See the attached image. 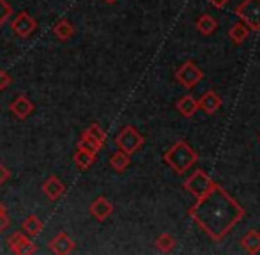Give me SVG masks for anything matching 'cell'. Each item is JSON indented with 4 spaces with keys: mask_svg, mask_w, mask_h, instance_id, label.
<instances>
[{
    "mask_svg": "<svg viewBox=\"0 0 260 255\" xmlns=\"http://www.w3.org/2000/svg\"><path fill=\"white\" fill-rule=\"evenodd\" d=\"M195 27H197V30H199L200 34L211 36L212 32L216 30V27H218V21H216V18L211 16V14H202V16L197 20Z\"/></svg>",
    "mask_w": 260,
    "mask_h": 255,
    "instance_id": "20",
    "label": "cell"
},
{
    "mask_svg": "<svg viewBox=\"0 0 260 255\" xmlns=\"http://www.w3.org/2000/svg\"><path fill=\"white\" fill-rule=\"evenodd\" d=\"M202 78H204L202 69L193 62V60H186V62L175 71V80H177L182 87H186V89L195 87Z\"/></svg>",
    "mask_w": 260,
    "mask_h": 255,
    "instance_id": "5",
    "label": "cell"
},
{
    "mask_svg": "<svg viewBox=\"0 0 260 255\" xmlns=\"http://www.w3.org/2000/svg\"><path fill=\"white\" fill-rule=\"evenodd\" d=\"M73 160H75V163H76V167H78V169L87 170V169H90L94 163H96L98 158H96V152L76 145V151H75V154H73Z\"/></svg>",
    "mask_w": 260,
    "mask_h": 255,
    "instance_id": "14",
    "label": "cell"
},
{
    "mask_svg": "<svg viewBox=\"0 0 260 255\" xmlns=\"http://www.w3.org/2000/svg\"><path fill=\"white\" fill-rule=\"evenodd\" d=\"M11 177V172H9V169H7L6 165H4L2 162H0V186H2L4 183H6L7 179Z\"/></svg>",
    "mask_w": 260,
    "mask_h": 255,
    "instance_id": "28",
    "label": "cell"
},
{
    "mask_svg": "<svg viewBox=\"0 0 260 255\" xmlns=\"http://www.w3.org/2000/svg\"><path fill=\"white\" fill-rule=\"evenodd\" d=\"M76 145H80V147H85V149H89V151H92V152H96L98 154V151H101V145H98L96 142L92 140V138H89L85 133H82V137H80V140H78V144Z\"/></svg>",
    "mask_w": 260,
    "mask_h": 255,
    "instance_id": "24",
    "label": "cell"
},
{
    "mask_svg": "<svg viewBox=\"0 0 260 255\" xmlns=\"http://www.w3.org/2000/svg\"><path fill=\"white\" fill-rule=\"evenodd\" d=\"M7 245H9L11 252L16 255H32L38 252V245L25 232H13L7 238Z\"/></svg>",
    "mask_w": 260,
    "mask_h": 255,
    "instance_id": "7",
    "label": "cell"
},
{
    "mask_svg": "<svg viewBox=\"0 0 260 255\" xmlns=\"http://www.w3.org/2000/svg\"><path fill=\"white\" fill-rule=\"evenodd\" d=\"M48 248L57 255H68L75 250V241H73L71 236L66 234V232H58L55 238L50 239Z\"/></svg>",
    "mask_w": 260,
    "mask_h": 255,
    "instance_id": "10",
    "label": "cell"
},
{
    "mask_svg": "<svg viewBox=\"0 0 260 255\" xmlns=\"http://www.w3.org/2000/svg\"><path fill=\"white\" fill-rule=\"evenodd\" d=\"M236 14L250 30H260V0H244L236 7Z\"/></svg>",
    "mask_w": 260,
    "mask_h": 255,
    "instance_id": "4",
    "label": "cell"
},
{
    "mask_svg": "<svg viewBox=\"0 0 260 255\" xmlns=\"http://www.w3.org/2000/svg\"><path fill=\"white\" fill-rule=\"evenodd\" d=\"M11 30L21 39H27L38 30V21H36L34 16L27 13V11H20L16 16L11 21Z\"/></svg>",
    "mask_w": 260,
    "mask_h": 255,
    "instance_id": "6",
    "label": "cell"
},
{
    "mask_svg": "<svg viewBox=\"0 0 260 255\" xmlns=\"http://www.w3.org/2000/svg\"><path fill=\"white\" fill-rule=\"evenodd\" d=\"M209 4H211L212 7H216V9H223V7L229 4V0H209Z\"/></svg>",
    "mask_w": 260,
    "mask_h": 255,
    "instance_id": "29",
    "label": "cell"
},
{
    "mask_svg": "<svg viewBox=\"0 0 260 255\" xmlns=\"http://www.w3.org/2000/svg\"><path fill=\"white\" fill-rule=\"evenodd\" d=\"M9 225H11L9 214H7L6 211H0V232L7 231V229H9Z\"/></svg>",
    "mask_w": 260,
    "mask_h": 255,
    "instance_id": "27",
    "label": "cell"
},
{
    "mask_svg": "<svg viewBox=\"0 0 260 255\" xmlns=\"http://www.w3.org/2000/svg\"><path fill=\"white\" fill-rule=\"evenodd\" d=\"M174 246H175V238L172 234H168V232H163V234L157 236L156 248L159 250V252L168 253V252H172V250H174Z\"/></svg>",
    "mask_w": 260,
    "mask_h": 255,
    "instance_id": "23",
    "label": "cell"
},
{
    "mask_svg": "<svg viewBox=\"0 0 260 255\" xmlns=\"http://www.w3.org/2000/svg\"><path fill=\"white\" fill-rule=\"evenodd\" d=\"M83 133H85L89 138H92V140L96 142L98 145H101V147L105 145V142H106V131L100 124H98V122H92V124L87 128V130H83Z\"/></svg>",
    "mask_w": 260,
    "mask_h": 255,
    "instance_id": "22",
    "label": "cell"
},
{
    "mask_svg": "<svg viewBox=\"0 0 260 255\" xmlns=\"http://www.w3.org/2000/svg\"><path fill=\"white\" fill-rule=\"evenodd\" d=\"M43 193L46 195L48 200H58L66 193V184L57 176H50L48 179L43 183Z\"/></svg>",
    "mask_w": 260,
    "mask_h": 255,
    "instance_id": "12",
    "label": "cell"
},
{
    "mask_svg": "<svg viewBox=\"0 0 260 255\" xmlns=\"http://www.w3.org/2000/svg\"><path fill=\"white\" fill-rule=\"evenodd\" d=\"M145 138L140 135V131L135 126H124L122 130L119 131V135L115 137V144L120 151H124L126 154H133L138 149L144 145Z\"/></svg>",
    "mask_w": 260,
    "mask_h": 255,
    "instance_id": "3",
    "label": "cell"
},
{
    "mask_svg": "<svg viewBox=\"0 0 260 255\" xmlns=\"http://www.w3.org/2000/svg\"><path fill=\"white\" fill-rule=\"evenodd\" d=\"M129 165H131L129 154H126V152L120 151V149L110 156V167H112L115 172H124V170H126Z\"/></svg>",
    "mask_w": 260,
    "mask_h": 255,
    "instance_id": "19",
    "label": "cell"
},
{
    "mask_svg": "<svg viewBox=\"0 0 260 255\" xmlns=\"http://www.w3.org/2000/svg\"><path fill=\"white\" fill-rule=\"evenodd\" d=\"M241 245L244 246V250H246L248 253L255 255L260 252V232L258 231H250L244 234V238L241 239Z\"/></svg>",
    "mask_w": 260,
    "mask_h": 255,
    "instance_id": "17",
    "label": "cell"
},
{
    "mask_svg": "<svg viewBox=\"0 0 260 255\" xmlns=\"http://www.w3.org/2000/svg\"><path fill=\"white\" fill-rule=\"evenodd\" d=\"M53 34L60 41H68V39H71L75 36V25L69 20H66V18H62L53 25Z\"/></svg>",
    "mask_w": 260,
    "mask_h": 255,
    "instance_id": "16",
    "label": "cell"
},
{
    "mask_svg": "<svg viewBox=\"0 0 260 255\" xmlns=\"http://www.w3.org/2000/svg\"><path fill=\"white\" fill-rule=\"evenodd\" d=\"M9 112L16 119L23 121V119H27L28 115L34 112V103H32L28 96H25V94H20L18 98H14V101H11Z\"/></svg>",
    "mask_w": 260,
    "mask_h": 255,
    "instance_id": "9",
    "label": "cell"
},
{
    "mask_svg": "<svg viewBox=\"0 0 260 255\" xmlns=\"http://www.w3.org/2000/svg\"><path fill=\"white\" fill-rule=\"evenodd\" d=\"M13 14V7L7 0H0V27L7 21V18Z\"/></svg>",
    "mask_w": 260,
    "mask_h": 255,
    "instance_id": "25",
    "label": "cell"
},
{
    "mask_svg": "<svg viewBox=\"0 0 260 255\" xmlns=\"http://www.w3.org/2000/svg\"><path fill=\"white\" fill-rule=\"evenodd\" d=\"M189 218L214 241H221L244 218V209L218 183L189 207Z\"/></svg>",
    "mask_w": 260,
    "mask_h": 255,
    "instance_id": "1",
    "label": "cell"
},
{
    "mask_svg": "<svg viewBox=\"0 0 260 255\" xmlns=\"http://www.w3.org/2000/svg\"><path fill=\"white\" fill-rule=\"evenodd\" d=\"M105 2H106V4H113L115 0H105Z\"/></svg>",
    "mask_w": 260,
    "mask_h": 255,
    "instance_id": "31",
    "label": "cell"
},
{
    "mask_svg": "<svg viewBox=\"0 0 260 255\" xmlns=\"http://www.w3.org/2000/svg\"><path fill=\"white\" fill-rule=\"evenodd\" d=\"M21 229H23V232L27 236H30V238H36V236L41 234L43 231V221L39 220L36 214H28L27 218L23 220V224H21Z\"/></svg>",
    "mask_w": 260,
    "mask_h": 255,
    "instance_id": "18",
    "label": "cell"
},
{
    "mask_svg": "<svg viewBox=\"0 0 260 255\" xmlns=\"http://www.w3.org/2000/svg\"><path fill=\"white\" fill-rule=\"evenodd\" d=\"M163 160L167 165H170L177 174H184L193 163H197L199 154L186 144L184 140H179L163 154Z\"/></svg>",
    "mask_w": 260,
    "mask_h": 255,
    "instance_id": "2",
    "label": "cell"
},
{
    "mask_svg": "<svg viewBox=\"0 0 260 255\" xmlns=\"http://www.w3.org/2000/svg\"><path fill=\"white\" fill-rule=\"evenodd\" d=\"M89 211L98 221H105L113 213V204L106 197H98V199H94L90 202Z\"/></svg>",
    "mask_w": 260,
    "mask_h": 255,
    "instance_id": "11",
    "label": "cell"
},
{
    "mask_svg": "<svg viewBox=\"0 0 260 255\" xmlns=\"http://www.w3.org/2000/svg\"><path fill=\"white\" fill-rule=\"evenodd\" d=\"M248 34H250V27L244 25L243 21H241V23H234L229 30V38L232 39L236 45H241V43L248 38Z\"/></svg>",
    "mask_w": 260,
    "mask_h": 255,
    "instance_id": "21",
    "label": "cell"
},
{
    "mask_svg": "<svg viewBox=\"0 0 260 255\" xmlns=\"http://www.w3.org/2000/svg\"><path fill=\"white\" fill-rule=\"evenodd\" d=\"M175 108H177L179 114H181L182 117L189 119L197 114V110H199V101H197L193 96H189V94H186V96L179 98V101L175 103Z\"/></svg>",
    "mask_w": 260,
    "mask_h": 255,
    "instance_id": "15",
    "label": "cell"
},
{
    "mask_svg": "<svg viewBox=\"0 0 260 255\" xmlns=\"http://www.w3.org/2000/svg\"><path fill=\"white\" fill-rule=\"evenodd\" d=\"M0 211H6V207H4V204L0 202Z\"/></svg>",
    "mask_w": 260,
    "mask_h": 255,
    "instance_id": "30",
    "label": "cell"
},
{
    "mask_svg": "<svg viewBox=\"0 0 260 255\" xmlns=\"http://www.w3.org/2000/svg\"><path fill=\"white\" fill-rule=\"evenodd\" d=\"M212 183H214V181H212L204 170H197V172H193V176H189L188 179L184 181V188H186V192L191 193L195 199H199V197H202L206 192H209Z\"/></svg>",
    "mask_w": 260,
    "mask_h": 255,
    "instance_id": "8",
    "label": "cell"
},
{
    "mask_svg": "<svg viewBox=\"0 0 260 255\" xmlns=\"http://www.w3.org/2000/svg\"><path fill=\"white\" fill-rule=\"evenodd\" d=\"M258 142H260V140H258Z\"/></svg>",
    "mask_w": 260,
    "mask_h": 255,
    "instance_id": "32",
    "label": "cell"
},
{
    "mask_svg": "<svg viewBox=\"0 0 260 255\" xmlns=\"http://www.w3.org/2000/svg\"><path fill=\"white\" fill-rule=\"evenodd\" d=\"M11 83H13V76L9 75V71L0 69V90H6Z\"/></svg>",
    "mask_w": 260,
    "mask_h": 255,
    "instance_id": "26",
    "label": "cell"
},
{
    "mask_svg": "<svg viewBox=\"0 0 260 255\" xmlns=\"http://www.w3.org/2000/svg\"><path fill=\"white\" fill-rule=\"evenodd\" d=\"M221 103H223L221 98H219L214 90H207V92L199 100V108L202 112H206L207 115H211V114H214V112L219 110Z\"/></svg>",
    "mask_w": 260,
    "mask_h": 255,
    "instance_id": "13",
    "label": "cell"
}]
</instances>
